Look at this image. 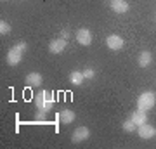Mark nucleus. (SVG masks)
Returning <instances> with one entry per match:
<instances>
[{
  "mask_svg": "<svg viewBox=\"0 0 156 149\" xmlns=\"http://www.w3.org/2000/svg\"><path fill=\"white\" fill-rule=\"evenodd\" d=\"M26 49H28V44H26V42H17L14 47H11L9 52H7V55H5L7 64L17 66V64L23 61V54H24V50Z\"/></svg>",
  "mask_w": 156,
  "mask_h": 149,
  "instance_id": "2",
  "label": "nucleus"
},
{
  "mask_svg": "<svg viewBox=\"0 0 156 149\" xmlns=\"http://www.w3.org/2000/svg\"><path fill=\"white\" fill-rule=\"evenodd\" d=\"M89 137H90V130L87 127H78V128H75L73 133H71V140L75 144L83 142V140H87Z\"/></svg>",
  "mask_w": 156,
  "mask_h": 149,
  "instance_id": "5",
  "label": "nucleus"
},
{
  "mask_svg": "<svg viewBox=\"0 0 156 149\" xmlns=\"http://www.w3.org/2000/svg\"><path fill=\"white\" fill-rule=\"evenodd\" d=\"M75 118H76V115H75V111L68 109V108H64V109H61L59 113H57V120L61 123H64V125H69V123L75 122Z\"/></svg>",
  "mask_w": 156,
  "mask_h": 149,
  "instance_id": "7",
  "label": "nucleus"
},
{
  "mask_svg": "<svg viewBox=\"0 0 156 149\" xmlns=\"http://www.w3.org/2000/svg\"><path fill=\"white\" fill-rule=\"evenodd\" d=\"M56 97L50 90H42L35 95V106H37V120H44L54 108Z\"/></svg>",
  "mask_w": 156,
  "mask_h": 149,
  "instance_id": "1",
  "label": "nucleus"
},
{
  "mask_svg": "<svg viewBox=\"0 0 156 149\" xmlns=\"http://www.w3.org/2000/svg\"><path fill=\"white\" fill-rule=\"evenodd\" d=\"M69 35H71V33H69V30H66V28H64V30L61 31V38L68 40V38H69Z\"/></svg>",
  "mask_w": 156,
  "mask_h": 149,
  "instance_id": "18",
  "label": "nucleus"
},
{
  "mask_svg": "<svg viewBox=\"0 0 156 149\" xmlns=\"http://www.w3.org/2000/svg\"><path fill=\"white\" fill-rule=\"evenodd\" d=\"M109 5H111V9L115 11V14H125V12H128V9H130L127 0H109Z\"/></svg>",
  "mask_w": 156,
  "mask_h": 149,
  "instance_id": "9",
  "label": "nucleus"
},
{
  "mask_svg": "<svg viewBox=\"0 0 156 149\" xmlns=\"http://www.w3.org/2000/svg\"><path fill=\"white\" fill-rule=\"evenodd\" d=\"M106 45L111 50H120V49H123L125 42H123V38L120 37V35H109V37L106 38Z\"/></svg>",
  "mask_w": 156,
  "mask_h": 149,
  "instance_id": "10",
  "label": "nucleus"
},
{
  "mask_svg": "<svg viewBox=\"0 0 156 149\" xmlns=\"http://www.w3.org/2000/svg\"><path fill=\"white\" fill-rule=\"evenodd\" d=\"M83 76L87 78V80H92V78H95V71L92 69V68H87L83 71Z\"/></svg>",
  "mask_w": 156,
  "mask_h": 149,
  "instance_id": "17",
  "label": "nucleus"
},
{
  "mask_svg": "<svg viewBox=\"0 0 156 149\" xmlns=\"http://www.w3.org/2000/svg\"><path fill=\"white\" fill-rule=\"evenodd\" d=\"M76 42L80 45H85V47H89L92 44V33H90L87 28H80L76 31Z\"/></svg>",
  "mask_w": 156,
  "mask_h": 149,
  "instance_id": "6",
  "label": "nucleus"
},
{
  "mask_svg": "<svg viewBox=\"0 0 156 149\" xmlns=\"http://www.w3.org/2000/svg\"><path fill=\"white\" fill-rule=\"evenodd\" d=\"M130 120H132V122H134L135 125L139 127V125H142V123L147 122V115H146L144 109H139V108H137V111H134V113H132Z\"/></svg>",
  "mask_w": 156,
  "mask_h": 149,
  "instance_id": "13",
  "label": "nucleus"
},
{
  "mask_svg": "<svg viewBox=\"0 0 156 149\" xmlns=\"http://www.w3.org/2000/svg\"><path fill=\"white\" fill-rule=\"evenodd\" d=\"M83 80H85V76H83V73L82 71H73V73H69V82L73 83V85H82L83 83Z\"/></svg>",
  "mask_w": 156,
  "mask_h": 149,
  "instance_id": "14",
  "label": "nucleus"
},
{
  "mask_svg": "<svg viewBox=\"0 0 156 149\" xmlns=\"http://www.w3.org/2000/svg\"><path fill=\"white\" fill-rule=\"evenodd\" d=\"M66 45H68V40H64V38L59 37V38L49 42V50L52 52V54H61L62 50L66 49Z\"/></svg>",
  "mask_w": 156,
  "mask_h": 149,
  "instance_id": "8",
  "label": "nucleus"
},
{
  "mask_svg": "<svg viewBox=\"0 0 156 149\" xmlns=\"http://www.w3.org/2000/svg\"><path fill=\"white\" fill-rule=\"evenodd\" d=\"M151 62H153V55H151V52H147V50L139 52V55H137V64H139L140 68H147Z\"/></svg>",
  "mask_w": 156,
  "mask_h": 149,
  "instance_id": "12",
  "label": "nucleus"
},
{
  "mask_svg": "<svg viewBox=\"0 0 156 149\" xmlns=\"http://www.w3.org/2000/svg\"><path fill=\"white\" fill-rule=\"evenodd\" d=\"M24 83H26L28 87H40V85L44 83V76H42L40 73H37V71L28 73L26 78H24Z\"/></svg>",
  "mask_w": 156,
  "mask_h": 149,
  "instance_id": "11",
  "label": "nucleus"
},
{
  "mask_svg": "<svg viewBox=\"0 0 156 149\" xmlns=\"http://www.w3.org/2000/svg\"><path fill=\"white\" fill-rule=\"evenodd\" d=\"M137 133H139V137L142 140H149V139H153L156 135V128L146 122V123H142V125L137 127Z\"/></svg>",
  "mask_w": 156,
  "mask_h": 149,
  "instance_id": "4",
  "label": "nucleus"
},
{
  "mask_svg": "<svg viewBox=\"0 0 156 149\" xmlns=\"http://www.w3.org/2000/svg\"><path fill=\"white\" fill-rule=\"evenodd\" d=\"M154 104H156V95H154V92H142V94L137 97V108L139 109H144V111H149V109H153L154 108Z\"/></svg>",
  "mask_w": 156,
  "mask_h": 149,
  "instance_id": "3",
  "label": "nucleus"
},
{
  "mask_svg": "<svg viewBox=\"0 0 156 149\" xmlns=\"http://www.w3.org/2000/svg\"><path fill=\"white\" fill-rule=\"evenodd\" d=\"M0 33L2 35H9L11 33V24L7 21H0Z\"/></svg>",
  "mask_w": 156,
  "mask_h": 149,
  "instance_id": "16",
  "label": "nucleus"
},
{
  "mask_svg": "<svg viewBox=\"0 0 156 149\" xmlns=\"http://www.w3.org/2000/svg\"><path fill=\"white\" fill-rule=\"evenodd\" d=\"M122 127H123V130H125V132H128V133H132V132H135V130H137V125H135L132 120H125Z\"/></svg>",
  "mask_w": 156,
  "mask_h": 149,
  "instance_id": "15",
  "label": "nucleus"
}]
</instances>
